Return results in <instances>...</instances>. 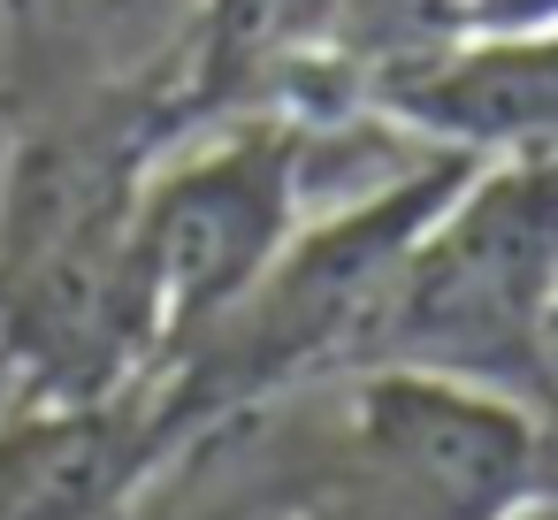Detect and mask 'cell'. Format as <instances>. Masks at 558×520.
<instances>
[{
  "label": "cell",
  "instance_id": "obj_1",
  "mask_svg": "<svg viewBox=\"0 0 558 520\" xmlns=\"http://www.w3.org/2000/svg\"><path fill=\"white\" fill-rule=\"evenodd\" d=\"M360 367H413L497 398L558 383V154H489L413 238ZM352 367V375H360Z\"/></svg>",
  "mask_w": 558,
  "mask_h": 520
},
{
  "label": "cell",
  "instance_id": "obj_2",
  "mask_svg": "<svg viewBox=\"0 0 558 520\" xmlns=\"http://www.w3.org/2000/svg\"><path fill=\"white\" fill-rule=\"evenodd\" d=\"M306 154H314V123L253 116L146 169L131 199V245H123V291H131L146 383L169 375L276 268V253L306 222L299 215Z\"/></svg>",
  "mask_w": 558,
  "mask_h": 520
},
{
  "label": "cell",
  "instance_id": "obj_3",
  "mask_svg": "<svg viewBox=\"0 0 558 520\" xmlns=\"http://www.w3.org/2000/svg\"><path fill=\"white\" fill-rule=\"evenodd\" d=\"M322 421L291 520H512L543 497V421L520 398L360 367Z\"/></svg>",
  "mask_w": 558,
  "mask_h": 520
},
{
  "label": "cell",
  "instance_id": "obj_4",
  "mask_svg": "<svg viewBox=\"0 0 558 520\" xmlns=\"http://www.w3.org/2000/svg\"><path fill=\"white\" fill-rule=\"evenodd\" d=\"M367 116L444 154H558V24L520 39H466L421 70L383 77Z\"/></svg>",
  "mask_w": 558,
  "mask_h": 520
},
{
  "label": "cell",
  "instance_id": "obj_5",
  "mask_svg": "<svg viewBox=\"0 0 558 520\" xmlns=\"http://www.w3.org/2000/svg\"><path fill=\"white\" fill-rule=\"evenodd\" d=\"M161 459L138 390L100 406L32 398L0 428V520H116Z\"/></svg>",
  "mask_w": 558,
  "mask_h": 520
},
{
  "label": "cell",
  "instance_id": "obj_6",
  "mask_svg": "<svg viewBox=\"0 0 558 520\" xmlns=\"http://www.w3.org/2000/svg\"><path fill=\"white\" fill-rule=\"evenodd\" d=\"M451 47H466V0H337V70L352 108L383 77L421 70Z\"/></svg>",
  "mask_w": 558,
  "mask_h": 520
},
{
  "label": "cell",
  "instance_id": "obj_7",
  "mask_svg": "<svg viewBox=\"0 0 558 520\" xmlns=\"http://www.w3.org/2000/svg\"><path fill=\"white\" fill-rule=\"evenodd\" d=\"M558 24V0H466V39H520Z\"/></svg>",
  "mask_w": 558,
  "mask_h": 520
},
{
  "label": "cell",
  "instance_id": "obj_8",
  "mask_svg": "<svg viewBox=\"0 0 558 520\" xmlns=\"http://www.w3.org/2000/svg\"><path fill=\"white\" fill-rule=\"evenodd\" d=\"M512 520H558V497H550V489H543V497H535V505H520V512H512Z\"/></svg>",
  "mask_w": 558,
  "mask_h": 520
}]
</instances>
